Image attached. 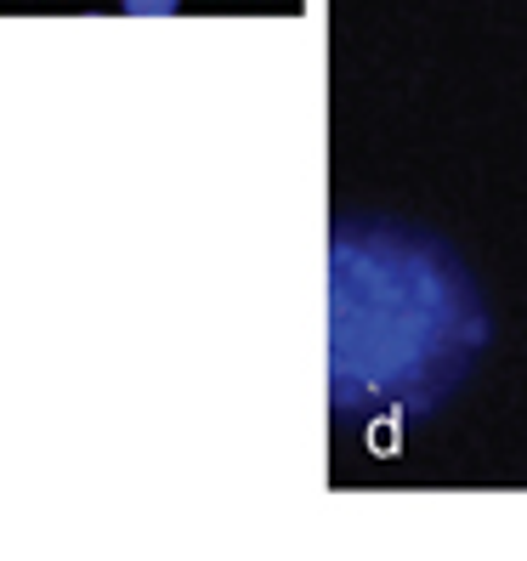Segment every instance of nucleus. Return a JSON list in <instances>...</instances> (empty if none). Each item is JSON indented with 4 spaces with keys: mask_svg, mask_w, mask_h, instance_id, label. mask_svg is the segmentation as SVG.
I'll return each mask as SVG.
<instances>
[{
    "mask_svg": "<svg viewBox=\"0 0 527 561\" xmlns=\"http://www.w3.org/2000/svg\"><path fill=\"white\" fill-rule=\"evenodd\" d=\"M466 278L420 239L357 233L335 255V391L346 409L425 403L477 352Z\"/></svg>",
    "mask_w": 527,
    "mask_h": 561,
    "instance_id": "obj_1",
    "label": "nucleus"
},
{
    "mask_svg": "<svg viewBox=\"0 0 527 561\" xmlns=\"http://www.w3.org/2000/svg\"><path fill=\"white\" fill-rule=\"evenodd\" d=\"M125 12L130 18H164V12H176V0H125Z\"/></svg>",
    "mask_w": 527,
    "mask_h": 561,
    "instance_id": "obj_2",
    "label": "nucleus"
}]
</instances>
